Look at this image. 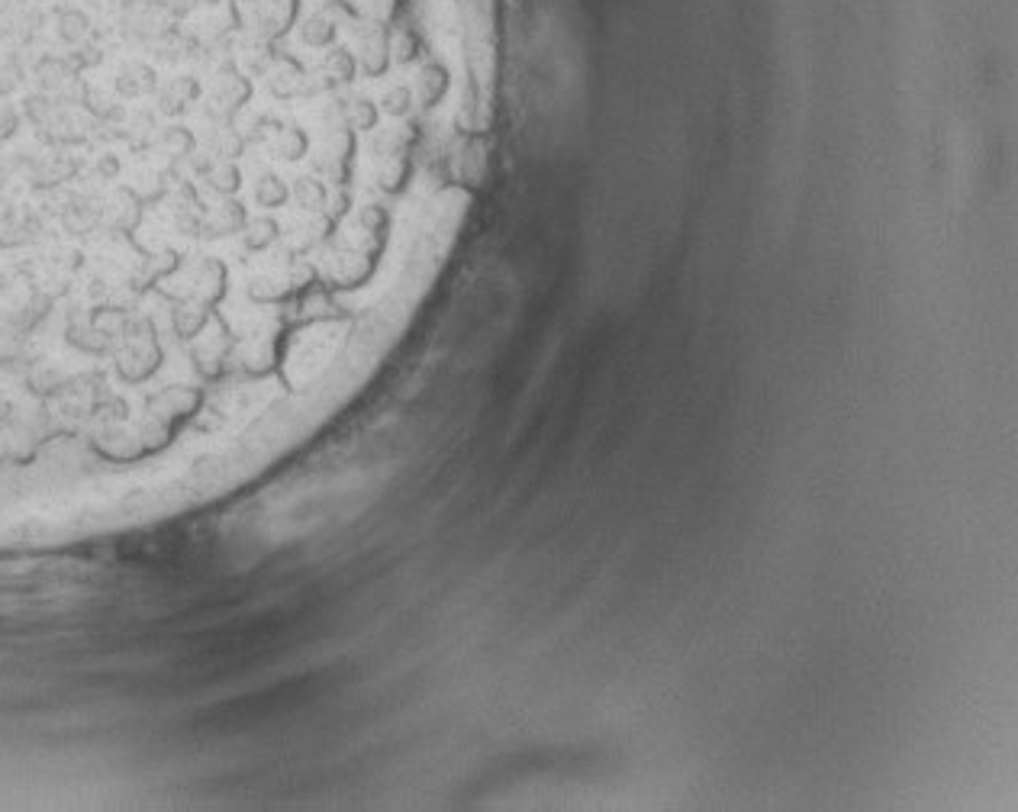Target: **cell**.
Here are the masks:
<instances>
[{
    "mask_svg": "<svg viewBox=\"0 0 1018 812\" xmlns=\"http://www.w3.org/2000/svg\"><path fill=\"white\" fill-rule=\"evenodd\" d=\"M355 58L371 78H381L390 65V29L374 20H355Z\"/></svg>",
    "mask_w": 1018,
    "mask_h": 812,
    "instance_id": "obj_1",
    "label": "cell"
},
{
    "mask_svg": "<svg viewBox=\"0 0 1018 812\" xmlns=\"http://www.w3.org/2000/svg\"><path fill=\"white\" fill-rule=\"evenodd\" d=\"M294 17H297V0H261L255 33L265 39H278L290 29Z\"/></svg>",
    "mask_w": 1018,
    "mask_h": 812,
    "instance_id": "obj_2",
    "label": "cell"
},
{
    "mask_svg": "<svg viewBox=\"0 0 1018 812\" xmlns=\"http://www.w3.org/2000/svg\"><path fill=\"white\" fill-rule=\"evenodd\" d=\"M410 87H413V94H416V104L423 107V110H432L445 97V91H448V71L442 65L429 62V65H423V68L416 71V78H413Z\"/></svg>",
    "mask_w": 1018,
    "mask_h": 812,
    "instance_id": "obj_3",
    "label": "cell"
},
{
    "mask_svg": "<svg viewBox=\"0 0 1018 812\" xmlns=\"http://www.w3.org/2000/svg\"><path fill=\"white\" fill-rule=\"evenodd\" d=\"M336 23H332L329 17H323V13H313V17L303 20V42L307 46H316V49H329L332 46V39H336Z\"/></svg>",
    "mask_w": 1018,
    "mask_h": 812,
    "instance_id": "obj_4",
    "label": "cell"
},
{
    "mask_svg": "<svg viewBox=\"0 0 1018 812\" xmlns=\"http://www.w3.org/2000/svg\"><path fill=\"white\" fill-rule=\"evenodd\" d=\"M416 55H419V36L413 33V29L410 26L390 29V58L406 65V62H413Z\"/></svg>",
    "mask_w": 1018,
    "mask_h": 812,
    "instance_id": "obj_5",
    "label": "cell"
},
{
    "mask_svg": "<svg viewBox=\"0 0 1018 812\" xmlns=\"http://www.w3.org/2000/svg\"><path fill=\"white\" fill-rule=\"evenodd\" d=\"M397 7H400V0H365V20L387 26L397 17Z\"/></svg>",
    "mask_w": 1018,
    "mask_h": 812,
    "instance_id": "obj_6",
    "label": "cell"
},
{
    "mask_svg": "<svg viewBox=\"0 0 1018 812\" xmlns=\"http://www.w3.org/2000/svg\"><path fill=\"white\" fill-rule=\"evenodd\" d=\"M319 13H323V17H329L332 23H355L358 20V10L352 7V4H348V0H326V4H323V10H319Z\"/></svg>",
    "mask_w": 1018,
    "mask_h": 812,
    "instance_id": "obj_7",
    "label": "cell"
}]
</instances>
